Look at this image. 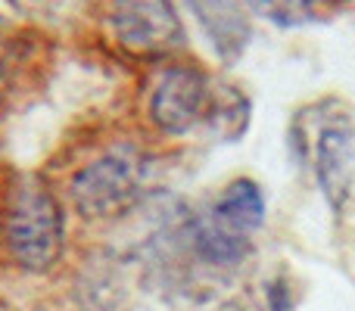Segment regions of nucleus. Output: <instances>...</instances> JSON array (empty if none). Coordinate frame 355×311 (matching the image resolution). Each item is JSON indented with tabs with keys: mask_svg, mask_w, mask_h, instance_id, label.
Returning <instances> with one entry per match:
<instances>
[{
	"mask_svg": "<svg viewBox=\"0 0 355 311\" xmlns=\"http://www.w3.org/2000/svg\"><path fill=\"white\" fill-rule=\"evenodd\" d=\"M250 3L277 25H300L312 12V0H250Z\"/></svg>",
	"mask_w": 355,
	"mask_h": 311,
	"instance_id": "nucleus-7",
	"label": "nucleus"
},
{
	"mask_svg": "<svg viewBox=\"0 0 355 311\" xmlns=\"http://www.w3.org/2000/svg\"><path fill=\"white\" fill-rule=\"evenodd\" d=\"M262 221H265L262 190L252 181L240 177V181L227 184L225 193L212 206V212L202 218L200 249L212 262H221V265L237 262L250 249V240L262 227Z\"/></svg>",
	"mask_w": 355,
	"mask_h": 311,
	"instance_id": "nucleus-3",
	"label": "nucleus"
},
{
	"mask_svg": "<svg viewBox=\"0 0 355 311\" xmlns=\"http://www.w3.org/2000/svg\"><path fill=\"white\" fill-rule=\"evenodd\" d=\"M110 25L131 53H166L184 41V28L168 0H116Z\"/></svg>",
	"mask_w": 355,
	"mask_h": 311,
	"instance_id": "nucleus-6",
	"label": "nucleus"
},
{
	"mask_svg": "<svg viewBox=\"0 0 355 311\" xmlns=\"http://www.w3.org/2000/svg\"><path fill=\"white\" fill-rule=\"evenodd\" d=\"M218 94H215L212 81L200 72V69H168L159 78L153 97H150V112L153 122L168 134H187L212 112L218 109Z\"/></svg>",
	"mask_w": 355,
	"mask_h": 311,
	"instance_id": "nucleus-5",
	"label": "nucleus"
},
{
	"mask_svg": "<svg viewBox=\"0 0 355 311\" xmlns=\"http://www.w3.org/2000/svg\"><path fill=\"white\" fill-rule=\"evenodd\" d=\"M6 249L22 268L44 271L53 265L62 246V212L47 184L22 177L6 206Z\"/></svg>",
	"mask_w": 355,
	"mask_h": 311,
	"instance_id": "nucleus-2",
	"label": "nucleus"
},
{
	"mask_svg": "<svg viewBox=\"0 0 355 311\" xmlns=\"http://www.w3.org/2000/svg\"><path fill=\"white\" fill-rule=\"evenodd\" d=\"M302 153L334 208L346 202L355 181V122L340 100H324L300 112Z\"/></svg>",
	"mask_w": 355,
	"mask_h": 311,
	"instance_id": "nucleus-1",
	"label": "nucleus"
},
{
	"mask_svg": "<svg viewBox=\"0 0 355 311\" xmlns=\"http://www.w3.org/2000/svg\"><path fill=\"white\" fill-rule=\"evenodd\" d=\"M137 190H141V165L131 153L116 150L100 156L75 177L72 199L87 218H112L137 199Z\"/></svg>",
	"mask_w": 355,
	"mask_h": 311,
	"instance_id": "nucleus-4",
	"label": "nucleus"
}]
</instances>
